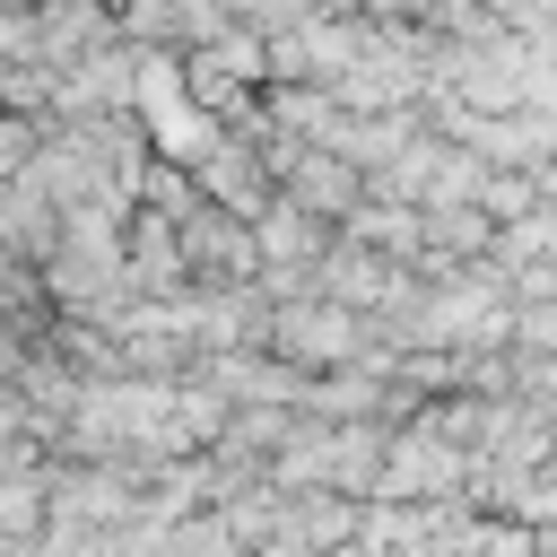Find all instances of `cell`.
Listing matches in <instances>:
<instances>
[{"instance_id":"obj_1","label":"cell","mask_w":557,"mask_h":557,"mask_svg":"<svg viewBox=\"0 0 557 557\" xmlns=\"http://www.w3.org/2000/svg\"><path fill=\"white\" fill-rule=\"evenodd\" d=\"M435 479H453V461L435 444H400L392 453V487H435Z\"/></svg>"}]
</instances>
